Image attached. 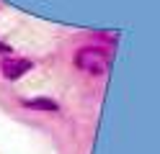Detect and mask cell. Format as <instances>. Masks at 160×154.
<instances>
[{"label": "cell", "mask_w": 160, "mask_h": 154, "mask_svg": "<svg viewBox=\"0 0 160 154\" xmlns=\"http://www.w3.org/2000/svg\"><path fill=\"white\" fill-rule=\"evenodd\" d=\"M108 62H111V51L98 44L80 46L75 51V67L83 72H91V75H103L108 69Z\"/></svg>", "instance_id": "obj_1"}, {"label": "cell", "mask_w": 160, "mask_h": 154, "mask_svg": "<svg viewBox=\"0 0 160 154\" xmlns=\"http://www.w3.org/2000/svg\"><path fill=\"white\" fill-rule=\"evenodd\" d=\"M31 67H34V62L31 59H21V57H5L0 62V72H3L5 80H21Z\"/></svg>", "instance_id": "obj_2"}, {"label": "cell", "mask_w": 160, "mask_h": 154, "mask_svg": "<svg viewBox=\"0 0 160 154\" xmlns=\"http://www.w3.org/2000/svg\"><path fill=\"white\" fill-rule=\"evenodd\" d=\"M23 105L31 108V110H47V113H57L59 110V105L54 100H49V98H31V100H23Z\"/></svg>", "instance_id": "obj_3"}, {"label": "cell", "mask_w": 160, "mask_h": 154, "mask_svg": "<svg viewBox=\"0 0 160 154\" xmlns=\"http://www.w3.org/2000/svg\"><path fill=\"white\" fill-rule=\"evenodd\" d=\"M11 51H13V49H11V44H5V41L0 39V57H8Z\"/></svg>", "instance_id": "obj_4"}]
</instances>
